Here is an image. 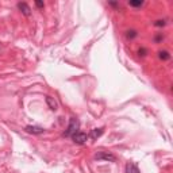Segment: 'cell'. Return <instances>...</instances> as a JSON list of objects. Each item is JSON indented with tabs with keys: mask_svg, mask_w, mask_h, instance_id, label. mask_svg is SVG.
Returning a JSON list of instances; mask_svg holds the SVG:
<instances>
[{
	"mask_svg": "<svg viewBox=\"0 0 173 173\" xmlns=\"http://www.w3.org/2000/svg\"><path fill=\"white\" fill-rule=\"evenodd\" d=\"M79 130H80V122H79V119H76V118H70L68 127H66V130L64 131V137L70 138L72 135L76 134Z\"/></svg>",
	"mask_w": 173,
	"mask_h": 173,
	"instance_id": "cell-1",
	"label": "cell"
},
{
	"mask_svg": "<svg viewBox=\"0 0 173 173\" xmlns=\"http://www.w3.org/2000/svg\"><path fill=\"white\" fill-rule=\"evenodd\" d=\"M95 160L97 161H109V162H115L116 161V157L111 153H107V152H99L95 154Z\"/></svg>",
	"mask_w": 173,
	"mask_h": 173,
	"instance_id": "cell-2",
	"label": "cell"
},
{
	"mask_svg": "<svg viewBox=\"0 0 173 173\" xmlns=\"http://www.w3.org/2000/svg\"><path fill=\"white\" fill-rule=\"evenodd\" d=\"M70 138L73 139L74 143H77V145H83V143H85L86 139H88V134H85V132H83V131H77L76 134H73Z\"/></svg>",
	"mask_w": 173,
	"mask_h": 173,
	"instance_id": "cell-3",
	"label": "cell"
},
{
	"mask_svg": "<svg viewBox=\"0 0 173 173\" xmlns=\"http://www.w3.org/2000/svg\"><path fill=\"white\" fill-rule=\"evenodd\" d=\"M24 130H26V132L34 134V135H39V134H43V132H45V129L41 127V126H26Z\"/></svg>",
	"mask_w": 173,
	"mask_h": 173,
	"instance_id": "cell-4",
	"label": "cell"
},
{
	"mask_svg": "<svg viewBox=\"0 0 173 173\" xmlns=\"http://www.w3.org/2000/svg\"><path fill=\"white\" fill-rule=\"evenodd\" d=\"M18 8H19V11H21L23 15H26V16L31 15V8L28 7L27 3H18Z\"/></svg>",
	"mask_w": 173,
	"mask_h": 173,
	"instance_id": "cell-5",
	"label": "cell"
},
{
	"mask_svg": "<svg viewBox=\"0 0 173 173\" xmlns=\"http://www.w3.org/2000/svg\"><path fill=\"white\" fill-rule=\"evenodd\" d=\"M46 104H47V107L50 108L51 111H57V108H58V103L51 96H46Z\"/></svg>",
	"mask_w": 173,
	"mask_h": 173,
	"instance_id": "cell-6",
	"label": "cell"
},
{
	"mask_svg": "<svg viewBox=\"0 0 173 173\" xmlns=\"http://www.w3.org/2000/svg\"><path fill=\"white\" fill-rule=\"evenodd\" d=\"M125 169H126V173H141L139 169H138V165L134 162H127Z\"/></svg>",
	"mask_w": 173,
	"mask_h": 173,
	"instance_id": "cell-7",
	"label": "cell"
},
{
	"mask_svg": "<svg viewBox=\"0 0 173 173\" xmlns=\"http://www.w3.org/2000/svg\"><path fill=\"white\" fill-rule=\"evenodd\" d=\"M103 131H104V130H103L102 127H100V129H93V130H91V132H89L88 138H91V139H97L99 137H102Z\"/></svg>",
	"mask_w": 173,
	"mask_h": 173,
	"instance_id": "cell-8",
	"label": "cell"
},
{
	"mask_svg": "<svg viewBox=\"0 0 173 173\" xmlns=\"http://www.w3.org/2000/svg\"><path fill=\"white\" fill-rule=\"evenodd\" d=\"M158 57H160V60H162V61H166V60L171 58V54L166 50H161V51H158Z\"/></svg>",
	"mask_w": 173,
	"mask_h": 173,
	"instance_id": "cell-9",
	"label": "cell"
},
{
	"mask_svg": "<svg viewBox=\"0 0 173 173\" xmlns=\"http://www.w3.org/2000/svg\"><path fill=\"white\" fill-rule=\"evenodd\" d=\"M137 37H138L137 30H127L126 31V38L127 39H134V38H137Z\"/></svg>",
	"mask_w": 173,
	"mask_h": 173,
	"instance_id": "cell-10",
	"label": "cell"
},
{
	"mask_svg": "<svg viewBox=\"0 0 173 173\" xmlns=\"http://www.w3.org/2000/svg\"><path fill=\"white\" fill-rule=\"evenodd\" d=\"M129 4L131 7H141V5H143V2H141V0H138V2H129Z\"/></svg>",
	"mask_w": 173,
	"mask_h": 173,
	"instance_id": "cell-11",
	"label": "cell"
},
{
	"mask_svg": "<svg viewBox=\"0 0 173 173\" xmlns=\"http://www.w3.org/2000/svg\"><path fill=\"white\" fill-rule=\"evenodd\" d=\"M165 24H166L165 21H155V23H154V26H157V27H162V26H165Z\"/></svg>",
	"mask_w": 173,
	"mask_h": 173,
	"instance_id": "cell-12",
	"label": "cell"
},
{
	"mask_svg": "<svg viewBox=\"0 0 173 173\" xmlns=\"http://www.w3.org/2000/svg\"><path fill=\"white\" fill-rule=\"evenodd\" d=\"M146 53H148V50H146L145 47H142V49H139V50H138V54H139V56H146Z\"/></svg>",
	"mask_w": 173,
	"mask_h": 173,
	"instance_id": "cell-13",
	"label": "cell"
},
{
	"mask_svg": "<svg viewBox=\"0 0 173 173\" xmlns=\"http://www.w3.org/2000/svg\"><path fill=\"white\" fill-rule=\"evenodd\" d=\"M162 38H164L162 34H158V35L154 37V41H155V42H160V41H162Z\"/></svg>",
	"mask_w": 173,
	"mask_h": 173,
	"instance_id": "cell-14",
	"label": "cell"
},
{
	"mask_svg": "<svg viewBox=\"0 0 173 173\" xmlns=\"http://www.w3.org/2000/svg\"><path fill=\"white\" fill-rule=\"evenodd\" d=\"M35 5H37L38 8H43V7H45V4H43L42 2H35Z\"/></svg>",
	"mask_w": 173,
	"mask_h": 173,
	"instance_id": "cell-15",
	"label": "cell"
},
{
	"mask_svg": "<svg viewBox=\"0 0 173 173\" xmlns=\"http://www.w3.org/2000/svg\"><path fill=\"white\" fill-rule=\"evenodd\" d=\"M108 4H109V5H112V7H119V4H118V3H114V2H109Z\"/></svg>",
	"mask_w": 173,
	"mask_h": 173,
	"instance_id": "cell-16",
	"label": "cell"
}]
</instances>
